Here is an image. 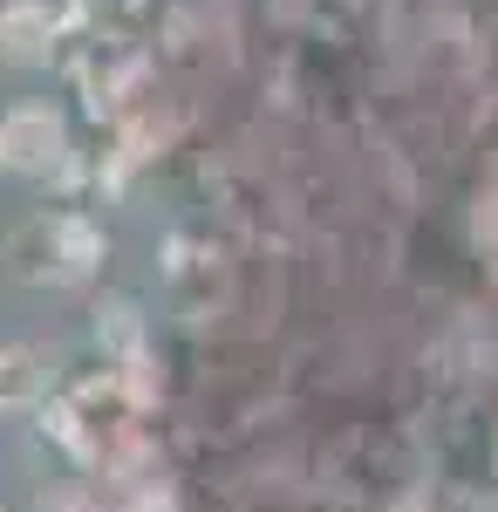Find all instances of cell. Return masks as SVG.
Listing matches in <instances>:
<instances>
[{"label":"cell","mask_w":498,"mask_h":512,"mask_svg":"<svg viewBox=\"0 0 498 512\" xmlns=\"http://www.w3.org/2000/svg\"><path fill=\"white\" fill-rule=\"evenodd\" d=\"M0 164L21 171V178L69 171V117L55 103H14V110H0Z\"/></svg>","instance_id":"obj_2"},{"label":"cell","mask_w":498,"mask_h":512,"mask_svg":"<svg viewBox=\"0 0 498 512\" xmlns=\"http://www.w3.org/2000/svg\"><path fill=\"white\" fill-rule=\"evenodd\" d=\"M41 390H48L41 355L21 349V342H0V417H7V410H35Z\"/></svg>","instance_id":"obj_5"},{"label":"cell","mask_w":498,"mask_h":512,"mask_svg":"<svg viewBox=\"0 0 498 512\" xmlns=\"http://www.w3.org/2000/svg\"><path fill=\"white\" fill-rule=\"evenodd\" d=\"M48 55H55L48 0H7L0 7V62L7 69H48Z\"/></svg>","instance_id":"obj_3"},{"label":"cell","mask_w":498,"mask_h":512,"mask_svg":"<svg viewBox=\"0 0 498 512\" xmlns=\"http://www.w3.org/2000/svg\"><path fill=\"white\" fill-rule=\"evenodd\" d=\"M7 267L28 287H89L103 267V226L82 212H35L7 239Z\"/></svg>","instance_id":"obj_1"},{"label":"cell","mask_w":498,"mask_h":512,"mask_svg":"<svg viewBox=\"0 0 498 512\" xmlns=\"http://www.w3.org/2000/svg\"><path fill=\"white\" fill-rule=\"evenodd\" d=\"M96 349L110 355L116 369H123V362H144V315H137V301L110 294V301L96 308Z\"/></svg>","instance_id":"obj_4"},{"label":"cell","mask_w":498,"mask_h":512,"mask_svg":"<svg viewBox=\"0 0 498 512\" xmlns=\"http://www.w3.org/2000/svg\"><path fill=\"white\" fill-rule=\"evenodd\" d=\"M0 171H7V164H0Z\"/></svg>","instance_id":"obj_6"}]
</instances>
